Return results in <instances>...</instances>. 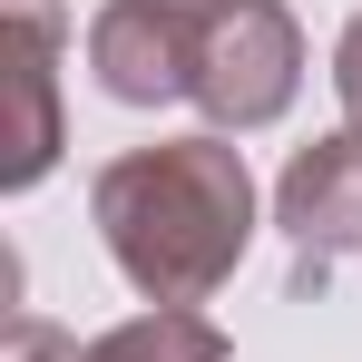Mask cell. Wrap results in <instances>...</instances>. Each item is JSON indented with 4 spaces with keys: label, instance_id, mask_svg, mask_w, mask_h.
I'll return each mask as SVG.
<instances>
[{
    "label": "cell",
    "instance_id": "cell-1",
    "mask_svg": "<svg viewBox=\"0 0 362 362\" xmlns=\"http://www.w3.org/2000/svg\"><path fill=\"white\" fill-rule=\"evenodd\" d=\"M98 245L147 303H206L255 245V167L235 137L196 127V137H157L98 167L88 186Z\"/></svg>",
    "mask_w": 362,
    "mask_h": 362
},
{
    "label": "cell",
    "instance_id": "cell-2",
    "mask_svg": "<svg viewBox=\"0 0 362 362\" xmlns=\"http://www.w3.org/2000/svg\"><path fill=\"white\" fill-rule=\"evenodd\" d=\"M303 88V30L284 0H216L196 10V108L216 137H255Z\"/></svg>",
    "mask_w": 362,
    "mask_h": 362
},
{
    "label": "cell",
    "instance_id": "cell-3",
    "mask_svg": "<svg viewBox=\"0 0 362 362\" xmlns=\"http://www.w3.org/2000/svg\"><path fill=\"white\" fill-rule=\"evenodd\" d=\"M274 226L294 245V294H323L343 255H362V127L294 147V167L274 186Z\"/></svg>",
    "mask_w": 362,
    "mask_h": 362
},
{
    "label": "cell",
    "instance_id": "cell-4",
    "mask_svg": "<svg viewBox=\"0 0 362 362\" xmlns=\"http://www.w3.org/2000/svg\"><path fill=\"white\" fill-rule=\"evenodd\" d=\"M88 78L118 108L196 98V10H177V0H108L88 20Z\"/></svg>",
    "mask_w": 362,
    "mask_h": 362
},
{
    "label": "cell",
    "instance_id": "cell-5",
    "mask_svg": "<svg viewBox=\"0 0 362 362\" xmlns=\"http://www.w3.org/2000/svg\"><path fill=\"white\" fill-rule=\"evenodd\" d=\"M0 59H10V98H20V127H10L0 186L30 196V186L59 167V10H49V0H10Z\"/></svg>",
    "mask_w": 362,
    "mask_h": 362
},
{
    "label": "cell",
    "instance_id": "cell-6",
    "mask_svg": "<svg viewBox=\"0 0 362 362\" xmlns=\"http://www.w3.org/2000/svg\"><path fill=\"white\" fill-rule=\"evenodd\" d=\"M78 362H226V333L196 313V303H147L108 333H88Z\"/></svg>",
    "mask_w": 362,
    "mask_h": 362
},
{
    "label": "cell",
    "instance_id": "cell-7",
    "mask_svg": "<svg viewBox=\"0 0 362 362\" xmlns=\"http://www.w3.org/2000/svg\"><path fill=\"white\" fill-rule=\"evenodd\" d=\"M333 98H343V127H362V10L343 20V40H333Z\"/></svg>",
    "mask_w": 362,
    "mask_h": 362
},
{
    "label": "cell",
    "instance_id": "cell-8",
    "mask_svg": "<svg viewBox=\"0 0 362 362\" xmlns=\"http://www.w3.org/2000/svg\"><path fill=\"white\" fill-rule=\"evenodd\" d=\"M10 362H78V343L40 313H10Z\"/></svg>",
    "mask_w": 362,
    "mask_h": 362
},
{
    "label": "cell",
    "instance_id": "cell-9",
    "mask_svg": "<svg viewBox=\"0 0 362 362\" xmlns=\"http://www.w3.org/2000/svg\"><path fill=\"white\" fill-rule=\"evenodd\" d=\"M177 10H216V0H177Z\"/></svg>",
    "mask_w": 362,
    "mask_h": 362
}]
</instances>
